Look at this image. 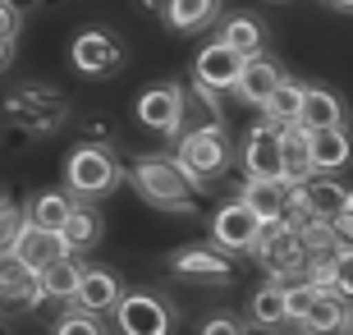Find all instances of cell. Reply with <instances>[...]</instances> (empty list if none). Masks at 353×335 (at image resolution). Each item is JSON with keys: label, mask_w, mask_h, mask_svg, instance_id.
<instances>
[{"label": "cell", "mask_w": 353, "mask_h": 335, "mask_svg": "<svg viewBox=\"0 0 353 335\" xmlns=\"http://www.w3.org/2000/svg\"><path fill=\"white\" fill-rule=\"evenodd\" d=\"M289 83V74H285V65L275 60V55H252L248 65H243V74H239V88H234V97L243 106H257V111H266V102H271L275 92Z\"/></svg>", "instance_id": "12"}, {"label": "cell", "mask_w": 353, "mask_h": 335, "mask_svg": "<svg viewBox=\"0 0 353 335\" xmlns=\"http://www.w3.org/2000/svg\"><path fill=\"white\" fill-rule=\"evenodd\" d=\"M0 298H5V312L37 308L41 303V271L5 258V267H0Z\"/></svg>", "instance_id": "17"}, {"label": "cell", "mask_w": 353, "mask_h": 335, "mask_svg": "<svg viewBox=\"0 0 353 335\" xmlns=\"http://www.w3.org/2000/svg\"><path fill=\"white\" fill-rule=\"evenodd\" d=\"M183 83H152V88L138 92V102H133V115H138V124L152 133H161V138H183Z\"/></svg>", "instance_id": "7"}, {"label": "cell", "mask_w": 353, "mask_h": 335, "mask_svg": "<svg viewBox=\"0 0 353 335\" xmlns=\"http://www.w3.org/2000/svg\"><path fill=\"white\" fill-rule=\"evenodd\" d=\"M119 335H174V308L157 289H129L124 303L115 308Z\"/></svg>", "instance_id": "6"}, {"label": "cell", "mask_w": 353, "mask_h": 335, "mask_svg": "<svg viewBox=\"0 0 353 335\" xmlns=\"http://www.w3.org/2000/svg\"><path fill=\"white\" fill-rule=\"evenodd\" d=\"M101 230H105V220H101V211L92 202H79V211L69 216V225L60 234H65V244H69V253L79 258V253H88V248H97L101 244Z\"/></svg>", "instance_id": "27"}, {"label": "cell", "mask_w": 353, "mask_h": 335, "mask_svg": "<svg viewBox=\"0 0 353 335\" xmlns=\"http://www.w3.org/2000/svg\"><path fill=\"white\" fill-rule=\"evenodd\" d=\"M51 335H110V326L101 322V317H92V312H83V308H69L60 322H55V331Z\"/></svg>", "instance_id": "31"}, {"label": "cell", "mask_w": 353, "mask_h": 335, "mask_svg": "<svg viewBox=\"0 0 353 335\" xmlns=\"http://www.w3.org/2000/svg\"><path fill=\"white\" fill-rule=\"evenodd\" d=\"M344 335H353V312H349V326H344Z\"/></svg>", "instance_id": "38"}, {"label": "cell", "mask_w": 353, "mask_h": 335, "mask_svg": "<svg viewBox=\"0 0 353 335\" xmlns=\"http://www.w3.org/2000/svg\"><path fill=\"white\" fill-rule=\"evenodd\" d=\"M239 166H243V180H252V184L285 180V129L257 119V124L248 129V138H243Z\"/></svg>", "instance_id": "8"}, {"label": "cell", "mask_w": 353, "mask_h": 335, "mask_svg": "<svg viewBox=\"0 0 353 335\" xmlns=\"http://www.w3.org/2000/svg\"><path fill=\"white\" fill-rule=\"evenodd\" d=\"M221 0H165V5H157L161 23L170 32H202V28L221 23Z\"/></svg>", "instance_id": "20"}, {"label": "cell", "mask_w": 353, "mask_h": 335, "mask_svg": "<svg viewBox=\"0 0 353 335\" xmlns=\"http://www.w3.org/2000/svg\"><path fill=\"white\" fill-rule=\"evenodd\" d=\"M303 92H307V83H294V78H289L285 88H280L271 102H266L262 119H266V124H275V129H289V124H299V115H303Z\"/></svg>", "instance_id": "28"}, {"label": "cell", "mask_w": 353, "mask_h": 335, "mask_svg": "<svg viewBox=\"0 0 353 335\" xmlns=\"http://www.w3.org/2000/svg\"><path fill=\"white\" fill-rule=\"evenodd\" d=\"M119 180H124V166L115 161L110 147L79 142V147L65 156V189L79 198V202H97V198H105Z\"/></svg>", "instance_id": "3"}, {"label": "cell", "mask_w": 353, "mask_h": 335, "mask_svg": "<svg viewBox=\"0 0 353 335\" xmlns=\"http://www.w3.org/2000/svg\"><path fill=\"white\" fill-rule=\"evenodd\" d=\"M197 335H248V322H239L234 312H211L207 322L197 326Z\"/></svg>", "instance_id": "32"}, {"label": "cell", "mask_w": 353, "mask_h": 335, "mask_svg": "<svg viewBox=\"0 0 353 335\" xmlns=\"http://www.w3.org/2000/svg\"><path fill=\"white\" fill-rule=\"evenodd\" d=\"M28 225H32V220H28V207L14 202V198H5V202H0V258H5L19 239H23Z\"/></svg>", "instance_id": "29"}, {"label": "cell", "mask_w": 353, "mask_h": 335, "mask_svg": "<svg viewBox=\"0 0 353 335\" xmlns=\"http://www.w3.org/2000/svg\"><path fill=\"white\" fill-rule=\"evenodd\" d=\"M83 262L79 258H65L55 267L41 271V298L46 303H79V289H83Z\"/></svg>", "instance_id": "25"}, {"label": "cell", "mask_w": 353, "mask_h": 335, "mask_svg": "<svg viewBox=\"0 0 353 335\" xmlns=\"http://www.w3.org/2000/svg\"><path fill=\"white\" fill-rule=\"evenodd\" d=\"M243 55L239 51H230L225 41H211V46H202L197 51V60H193V83H202L207 92H234L239 88V74H243Z\"/></svg>", "instance_id": "11"}, {"label": "cell", "mask_w": 353, "mask_h": 335, "mask_svg": "<svg viewBox=\"0 0 353 335\" xmlns=\"http://www.w3.org/2000/svg\"><path fill=\"white\" fill-rule=\"evenodd\" d=\"M124 280H119L110 267H88L83 271V289H79V308L92 312V317H101V312H110L115 317V308L124 303Z\"/></svg>", "instance_id": "16"}, {"label": "cell", "mask_w": 353, "mask_h": 335, "mask_svg": "<svg viewBox=\"0 0 353 335\" xmlns=\"http://www.w3.org/2000/svg\"><path fill=\"white\" fill-rule=\"evenodd\" d=\"M239 198L262 216V225H271V220H285L294 207H299V189L289 180H266V184H252V180H243L239 184Z\"/></svg>", "instance_id": "13"}, {"label": "cell", "mask_w": 353, "mask_h": 335, "mask_svg": "<svg viewBox=\"0 0 353 335\" xmlns=\"http://www.w3.org/2000/svg\"><path fill=\"white\" fill-rule=\"evenodd\" d=\"M216 41H225V46L239 51L243 60L266 55V28H262V19H252V14H225L221 28H216Z\"/></svg>", "instance_id": "22"}, {"label": "cell", "mask_w": 353, "mask_h": 335, "mask_svg": "<svg viewBox=\"0 0 353 335\" xmlns=\"http://www.w3.org/2000/svg\"><path fill=\"white\" fill-rule=\"evenodd\" d=\"M129 184H133V193L143 198L147 207L174 211V216L193 211L197 193H202V184H197L174 156H138L133 170H129Z\"/></svg>", "instance_id": "1"}, {"label": "cell", "mask_w": 353, "mask_h": 335, "mask_svg": "<svg viewBox=\"0 0 353 335\" xmlns=\"http://www.w3.org/2000/svg\"><path fill=\"white\" fill-rule=\"evenodd\" d=\"M330 10H335V14H353V0H335Z\"/></svg>", "instance_id": "36"}, {"label": "cell", "mask_w": 353, "mask_h": 335, "mask_svg": "<svg viewBox=\"0 0 353 335\" xmlns=\"http://www.w3.org/2000/svg\"><path fill=\"white\" fill-rule=\"evenodd\" d=\"M165 267L179 276V280H193V285H230L234 280V258L221 253L216 244H188V248H174Z\"/></svg>", "instance_id": "9"}, {"label": "cell", "mask_w": 353, "mask_h": 335, "mask_svg": "<svg viewBox=\"0 0 353 335\" xmlns=\"http://www.w3.org/2000/svg\"><path fill=\"white\" fill-rule=\"evenodd\" d=\"M299 207H303L312 220H340L344 207H349V189H344L340 180L316 175L312 184H303V189H299Z\"/></svg>", "instance_id": "21"}, {"label": "cell", "mask_w": 353, "mask_h": 335, "mask_svg": "<svg viewBox=\"0 0 353 335\" xmlns=\"http://www.w3.org/2000/svg\"><path fill=\"white\" fill-rule=\"evenodd\" d=\"M262 216L252 211L243 198H230V202L216 207V216H211V244L221 248V253H230V258H239V253H248V258H257V248H262Z\"/></svg>", "instance_id": "5"}, {"label": "cell", "mask_w": 353, "mask_h": 335, "mask_svg": "<svg viewBox=\"0 0 353 335\" xmlns=\"http://www.w3.org/2000/svg\"><path fill=\"white\" fill-rule=\"evenodd\" d=\"M69 65L88 78H101V74H115L124 65V41L105 28H88L79 37L69 41Z\"/></svg>", "instance_id": "10"}, {"label": "cell", "mask_w": 353, "mask_h": 335, "mask_svg": "<svg viewBox=\"0 0 353 335\" xmlns=\"http://www.w3.org/2000/svg\"><path fill=\"white\" fill-rule=\"evenodd\" d=\"M330 239H335V253L340 258H353V220L349 216L330 220Z\"/></svg>", "instance_id": "34"}, {"label": "cell", "mask_w": 353, "mask_h": 335, "mask_svg": "<svg viewBox=\"0 0 353 335\" xmlns=\"http://www.w3.org/2000/svg\"><path fill=\"white\" fill-rule=\"evenodd\" d=\"M19 28H23V10L19 5H0V65H14V46H19Z\"/></svg>", "instance_id": "30"}, {"label": "cell", "mask_w": 353, "mask_h": 335, "mask_svg": "<svg viewBox=\"0 0 353 335\" xmlns=\"http://www.w3.org/2000/svg\"><path fill=\"white\" fill-rule=\"evenodd\" d=\"M299 124L307 133H321V129H349V106H344L340 92L321 88V83H307L303 92V115Z\"/></svg>", "instance_id": "14"}, {"label": "cell", "mask_w": 353, "mask_h": 335, "mask_svg": "<svg viewBox=\"0 0 353 335\" xmlns=\"http://www.w3.org/2000/svg\"><path fill=\"white\" fill-rule=\"evenodd\" d=\"M349 312H353V303L344 294L321 289V294H316V303L307 308V317L299 322V331L303 335H340L344 326H349Z\"/></svg>", "instance_id": "23"}, {"label": "cell", "mask_w": 353, "mask_h": 335, "mask_svg": "<svg viewBox=\"0 0 353 335\" xmlns=\"http://www.w3.org/2000/svg\"><path fill=\"white\" fill-rule=\"evenodd\" d=\"M316 294H321V289H316V285H307V280L289 289V322H294V326H299L303 317H307V308L316 303Z\"/></svg>", "instance_id": "33"}, {"label": "cell", "mask_w": 353, "mask_h": 335, "mask_svg": "<svg viewBox=\"0 0 353 335\" xmlns=\"http://www.w3.org/2000/svg\"><path fill=\"white\" fill-rule=\"evenodd\" d=\"M335 294L353 303V258H335Z\"/></svg>", "instance_id": "35"}, {"label": "cell", "mask_w": 353, "mask_h": 335, "mask_svg": "<svg viewBox=\"0 0 353 335\" xmlns=\"http://www.w3.org/2000/svg\"><path fill=\"white\" fill-rule=\"evenodd\" d=\"M248 326H257V331H285L289 322V289L275 280H262L257 289H252L248 298Z\"/></svg>", "instance_id": "19"}, {"label": "cell", "mask_w": 353, "mask_h": 335, "mask_svg": "<svg viewBox=\"0 0 353 335\" xmlns=\"http://www.w3.org/2000/svg\"><path fill=\"white\" fill-rule=\"evenodd\" d=\"M79 211V198L69 193V189H41V193H32V202H28V220L37 225V230H65L69 216Z\"/></svg>", "instance_id": "24"}, {"label": "cell", "mask_w": 353, "mask_h": 335, "mask_svg": "<svg viewBox=\"0 0 353 335\" xmlns=\"http://www.w3.org/2000/svg\"><path fill=\"white\" fill-rule=\"evenodd\" d=\"M174 161L207 189L211 180L230 175V166H234V138H230L225 124L221 129H183V138L174 142Z\"/></svg>", "instance_id": "4"}, {"label": "cell", "mask_w": 353, "mask_h": 335, "mask_svg": "<svg viewBox=\"0 0 353 335\" xmlns=\"http://www.w3.org/2000/svg\"><path fill=\"white\" fill-rule=\"evenodd\" d=\"M5 258H14V262H23V267H32V271H46V267H55V262H65V258H74L69 253V244H65V234H55V230H37V225H28L23 230V239L5 253Z\"/></svg>", "instance_id": "15"}, {"label": "cell", "mask_w": 353, "mask_h": 335, "mask_svg": "<svg viewBox=\"0 0 353 335\" xmlns=\"http://www.w3.org/2000/svg\"><path fill=\"white\" fill-rule=\"evenodd\" d=\"M307 152H312V170L335 180L344 166L353 161V133L349 129H321V133H307Z\"/></svg>", "instance_id": "18"}, {"label": "cell", "mask_w": 353, "mask_h": 335, "mask_svg": "<svg viewBox=\"0 0 353 335\" xmlns=\"http://www.w3.org/2000/svg\"><path fill=\"white\" fill-rule=\"evenodd\" d=\"M344 216H349V220H353V189H349V207H344Z\"/></svg>", "instance_id": "37"}, {"label": "cell", "mask_w": 353, "mask_h": 335, "mask_svg": "<svg viewBox=\"0 0 353 335\" xmlns=\"http://www.w3.org/2000/svg\"><path fill=\"white\" fill-rule=\"evenodd\" d=\"M69 119V97L51 83H23L5 97V129L23 133V138H46V133L65 129Z\"/></svg>", "instance_id": "2"}, {"label": "cell", "mask_w": 353, "mask_h": 335, "mask_svg": "<svg viewBox=\"0 0 353 335\" xmlns=\"http://www.w3.org/2000/svg\"><path fill=\"white\" fill-rule=\"evenodd\" d=\"M183 124L188 129H221L225 124V106H221V92H207L202 83H188L183 88Z\"/></svg>", "instance_id": "26"}]
</instances>
